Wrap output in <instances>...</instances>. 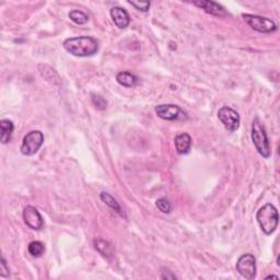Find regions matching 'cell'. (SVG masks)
<instances>
[{
	"mask_svg": "<svg viewBox=\"0 0 280 280\" xmlns=\"http://www.w3.org/2000/svg\"><path fill=\"white\" fill-rule=\"evenodd\" d=\"M66 51L77 57H89L99 51V43L91 36L69 37L63 43Z\"/></svg>",
	"mask_w": 280,
	"mask_h": 280,
	"instance_id": "cell-1",
	"label": "cell"
},
{
	"mask_svg": "<svg viewBox=\"0 0 280 280\" xmlns=\"http://www.w3.org/2000/svg\"><path fill=\"white\" fill-rule=\"evenodd\" d=\"M256 219L259 224V227L263 230L265 234L274 233L276 231L279 222V216H278V210L276 207L272 204L264 205L262 208L256 213Z\"/></svg>",
	"mask_w": 280,
	"mask_h": 280,
	"instance_id": "cell-2",
	"label": "cell"
},
{
	"mask_svg": "<svg viewBox=\"0 0 280 280\" xmlns=\"http://www.w3.org/2000/svg\"><path fill=\"white\" fill-rule=\"evenodd\" d=\"M252 140L257 152L265 159H268L272 154L271 144L267 137L265 127L259 122L258 118H255L252 123Z\"/></svg>",
	"mask_w": 280,
	"mask_h": 280,
	"instance_id": "cell-3",
	"label": "cell"
},
{
	"mask_svg": "<svg viewBox=\"0 0 280 280\" xmlns=\"http://www.w3.org/2000/svg\"><path fill=\"white\" fill-rule=\"evenodd\" d=\"M242 17L248 27L259 33H273L277 30L276 23L268 18L247 13L242 14Z\"/></svg>",
	"mask_w": 280,
	"mask_h": 280,
	"instance_id": "cell-4",
	"label": "cell"
},
{
	"mask_svg": "<svg viewBox=\"0 0 280 280\" xmlns=\"http://www.w3.org/2000/svg\"><path fill=\"white\" fill-rule=\"evenodd\" d=\"M44 142V135L39 131H32L24 136L21 144V152L24 156H33Z\"/></svg>",
	"mask_w": 280,
	"mask_h": 280,
	"instance_id": "cell-5",
	"label": "cell"
},
{
	"mask_svg": "<svg viewBox=\"0 0 280 280\" xmlns=\"http://www.w3.org/2000/svg\"><path fill=\"white\" fill-rule=\"evenodd\" d=\"M157 115L164 121H184L187 118V114L175 104H161L154 108Z\"/></svg>",
	"mask_w": 280,
	"mask_h": 280,
	"instance_id": "cell-6",
	"label": "cell"
},
{
	"mask_svg": "<svg viewBox=\"0 0 280 280\" xmlns=\"http://www.w3.org/2000/svg\"><path fill=\"white\" fill-rule=\"evenodd\" d=\"M237 271L241 276L247 280L256 277V261L252 254H243L237 262Z\"/></svg>",
	"mask_w": 280,
	"mask_h": 280,
	"instance_id": "cell-7",
	"label": "cell"
},
{
	"mask_svg": "<svg viewBox=\"0 0 280 280\" xmlns=\"http://www.w3.org/2000/svg\"><path fill=\"white\" fill-rule=\"evenodd\" d=\"M218 118L220 119V122L222 123V125L228 132L233 133L239 129L240 127V115L237 111H234L233 108L229 106H222L218 111Z\"/></svg>",
	"mask_w": 280,
	"mask_h": 280,
	"instance_id": "cell-8",
	"label": "cell"
},
{
	"mask_svg": "<svg viewBox=\"0 0 280 280\" xmlns=\"http://www.w3.org/2000/svg\"><path fill=\"white\" fill-rule=\"evenodd\" d=\"M23 220L29 228L32 230H41L44 227V220L38 210L33 206H27L23 209Z\"/></svg>",
	"mask_w": 280,
	"mask_h": 280,
	"instance_id": "cell-9",
	"label": "cell"
},
{
	"mask_svg": "<svg viewBox=\"0 0 280 280\" xmlns=\"http://www.w3.org/2000/svg\"><path fill=\"white\" fill-rule=\"evenodd\" d=\"M193 4L202 8L205 12L211 14V16L220 18L227 16V11L224 10V8L214 1H210V0H199V1H194Z\"/></svg>",
	"mask_w": 280,
	"mask_h": 280,
	"instance_id": "cell-10",
	"label": "cell"
},
{
	"mask_svg": "<svg viewBox=\"0 0 280 280\" xmlns=\"http://www.w3.org/2000/svg\"><path fill=\"white\" fill-rule=\"evenodd\" d=\"M109 13H111V18L115 26L119 29H126L131 23V17L124 8L113 7Z\"/></svg>",
	"mask_w": 280,
	"mask_h": 280,
	"instance_id": "cell-11",
	"label": "cell"
},
{
	"mask_svg": "<svg viewBox=\"0 0 280 280\" xmlns=\"http://www.w3.org/2000/svg\"><path fill=\"white\" fill-rule=\"evenodd\" d=\"M175 149L179 154H187L192 148V137L188 134H179L174 140Z\"/></svg>",
	"mask_w": 280,
	"mask_h": 280,
	"instance_id": "cell-12",
	"label": "cell"
},
{
	"mask_svg": "<svg viewBox=\"0 0 280 280\" xmlns=\"http://www.w3.org/2000/svg\"><path fill=\"white\" fill-rule=\"evenodd\" d=\"M0 128H1V143H7L11 140L14 125L10 119H1L0 122Z\"/></svg>",
	"mask_w": 280,
	"mask_h": 280,
	"instance_id": "cell-13",
	"label": "cell"
},
{
	"mask_svg": "<svg viewBox=\"0 0 280 280\" xmlns=\"http://www.w3.org/2000/svg\"><path fill=\"white\" fill-rule=\"evenodd\" d=\"M116 80L121 86L126 88H132L137 83V77L129 71L118 72L116 76Z\"/></svg>",
	"mask_w": 280,
	"mask_h": 280,
	"instance_id": "cell-14",
	"label": "cell"
},
{
	"mask_svg": "<svg viewBox=\"0 0 280 280\" xmlns=\"http://www.w3.org/2000/svg\"><path fill=\"white\" fill-rule=\"evenodd\" d=\"M100 198L102 199V202L105 204V205H107L108 207H111L113 210H115L118 214H121L122 217H126L125 216V213L123 211V209L121 207V205H119L117 203L116 199H115L113 196H111L108 193L106 192H102L101 194H100Z\"/></svg>",
	"mask_w": 280,
	"mask_h": 280,
	"instance_id": "cell-15",
	"label": "cell"
},
{
	"mask_svg": "<svg viewBox=\"0 0 280 280\" xmlns=\"http://www.w3.org/2000/svg\"><path fill=\"white\" fill-rule=\"evenodd\" d=\"M94 247H96L100 254H102L105 257H111L114 254V248L112 245L107 241H104V240H96L94 241Z\"/></svg>",
	"mask_w": 280,
	"mask_h": 280,
	"instance_id": "cell-16",
	"label": "cell"
},
{
	"mask_svg": "<svg viewBox=\"0 0 280 280\" xmlns=\"http://www.w3.org/2000/svg\"><path fill=\"white\" fill-rule=\"evenodd\" d=\"M69 18L72 22H74L78 26H83L89 21V16L87 13H84L80 10H72L69 12Z\"/></svg>",
	"mask_w": 280,
	"mask_h": 280,
	"instance_id": "cell-17",
	"label": "cell"
},
{
	"mask_svg": "<svg viewBox=\"0 0 280 280\" xmlns=\"http://www.w3.org/2000/svg\"><path fill=\"white\" fill-rule=\"evenodd\" d=\"M28 251L33 257H41L45 252V246L42 242L33 241L29 244Z\"/></svg>",
	"mask_w": 280,
	"mask_h": 280,
	"instance_id": "cell-18",
	"label": "cell"
},
{
	"mask_svg": "<svg viewBox=\"0 0 280 280\" xmlns=\"http://www.w3.org/2000/svg\"><path fill=\"white\" fill-rule=\"evenodd\" d=\"M156 206L158 207L159 210H161V211L164 213L171 212V209H172L171 203H170L167 198H159L156 202Z\"/></svg>",
	"mask_w": 280,
	"mask_h": 280,
	"instance_id": "cell-19",
	"label": "cell"
},
{
	"mask_svg": "<svg viewBox=\"0 0 280 280\" xmlns=\"http://www.w3.org/2000/svg\"><path fill=\"white\" fill-rule=\"evenodd\" d=\"M91 101H92L94 106H96V108L101 109V111H102V109L106 108V106H107V102L100 96H94V94H93V96L91 97Z\"/></svg>",
	"mask_w": 280,
	"mask_h": 280,
	"instance_id": "cell-20",
	"label": "cell"
},
{
	"mask_svg": "<svg viewBox=\"0 0 280 280\" xmlns=\"http://www.w3.org/2000/svg\"><path fill=\"white\" fill-rule=\"evenodd\" d=\"M129 4H132L133 7L136 8L139 11H142V12H147L149 8H150V2L149 1H128Z\"/></svg>",
	"mask_w": 280,
	"mask_h": 280,
	"instance_id": "cell-21",
	"label": "cell"
},
{
	"mask_svg": "<svg viewBox=\"0 0 280 280\" xmlns=\"http://www.w3.org/2000/svg\"><path fill=\"white\" fill-rule=\"evenodd\" d=\"M9 275H10V271H9V267L7 266L6 259L1 257V263H0V276H1L2 278H6V277H9Z\"/></svg>",
	"mask_w": 280,
	"mask_h": 280,
	"instance_id": "cell-22",
	"label": "cell"
},
{
	"mask_svg": "<svg viewBox=\"0 0 280 280\" xmlns=\"http://www.w3.org/2000/svg\"><path fill=\"white\" fill-rule=\"evenodd\" d=\"M271 278L278 279V276H275V275H271V276H267V277H266V279H271Z\"/></svg>",
	"mask_w": 280,
	"mask_h": 280,
	"instance_id": "cell-23",
	"label": "cell"
}]
</instances>
